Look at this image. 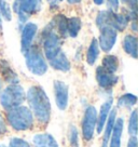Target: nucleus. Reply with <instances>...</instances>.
<instances>
[{"mask_svg": "<svg viewBox=\"0 0 138 147\" xmlns=\"http://www.w3.org/2000/svg\"><path fill=\"white\" fill-rule=\"evenodd\" d=\"M0 147H9V146H5V145H0Z\"/></svg>", "mask_w": 138, "mask_h": 147, "instance_id": "nucleus-36", "label": "nucleus"}, {"mask_svg": "<svg viewBox=\"0 0 138 147\" xmlns=\"http://www.w3.org/2000/svg\"><path fill=\"white\" fill-rule=\"evenodd\" d=\"M25 62L29 71L37 76H42L48 70V64L41 51L37 47H30L25 53Z\"/></svg>", "mask_w": 138, "mask_h": 147, "instance_id": "nucleus-6", "label": "nucleus"}, {"mask_svg": "<svg viewBox=\"0 0 138 147\" xmlns=\"http://www.w3.org/2000/svg\"><path fill=\"white\" fill-rule=\"evenodd\" d=\"M9 147H30V145L26 141L22 140V138H11V141H10Z\"/></svg>", "mask_w": 138, "mask_h": 147, "instance_id": "nucleus-28", "label": "nucleus"}, {"mask_svg": "<svg viewBox=\"0 0 138 147\" xmlns=\"http://www.w3.org/2000/svg\"><path fill=\"white\" fill-rule=\"evenodd\" d=\"M99 55V46L97 39L93 38L91 45L88 47V52H86V62L88 65H94L97 61V57Z\"/></svg>", "mask_w": 138, "mask_h": 147, "instance_id": "nucleus-22", "label": "nucleus"}, {"mask_svg": "<svg viewBox=\"0 0 138 147\" xmlns=\"http://www.w3.org/2000/svg\"><path fill=\"white\" fill-rule=\"evenodd\" d=\"M60 1H63V0H60Z\"/></svg>", "mask_w": 138, "mask_h": 147, "instance_id": "nucleus-39", "label": "nucleus"}, {"mask_svg": "<svg viewBox=\"0 0 138 147\" xmlns=\"http://www.w3.org/2000/svg\"><path fill=\"white\" fill-rule=\"evenodd\" d=\"M117 117V110L112 109L111 113H109V116H108V119L106 121V124H105V133H104V138H102V145L101 147H108V144H109V140H110L111 133H112V130H113V125H115V118Z\"/></svg>", "mask_w": 138, "mask_h": 147, "instance_id": "nucleus-18", "label": "nucleus"}, {"mask_svg": "<svg viewBox=\"0 0 138 147\" xmlns=\"http://www.w3.org/2000/svg\"><path fill=\"white\" fill-rule=\"evenodd\" d=\"M97 110L94 106H88L84 111L82 120V135L85 141H91L94 136L97 124Z\"/></svg>", "mask_w": 138, "mask_h": 147, "instance_id": "nucleus-8", "label": "nucleus"}, {"mask_svg": "<svg viewBox=\"0 0 138 147\" xmlns=\"http://www.w3.org/2000/svg\"><path fill=\"white\" fill-rule=\"evenodd\" d=\"M7 124H5V120L3 118L0 116V135H2V134H5L7 132Z\"/></svg>", "mask_w": 138, "mask_h": 147, "instance_id": "nucleus-30", "label": "nucleus"}, {"mask_svg": "<svg viewBox=\"0 0 138 147\" xmlns=\"http://www.w3.org/2000/svg\"><path fill=\"white\" fill-rule=\"evenodd\" d=\"M52 24L54 27L57 28L60 38L68 37V29H67V18L63 14H57L54 16Z\"/></svg>", "mask_w": 138, "mask_h": 147, "instance_id": "nucleus-20", "label": "nucleus"}, {"mask_svg": "<svg viewBox=\"0 0 138 147\" xmlns=\"http://www.w3.org/2000/svg\"><path fill=\"white\" fill-rule=\"evenodd\" d=\"M1 29H2V22H1V18H0V32H1Z\"/></svg>", "mask_w": 138, "mask_h": 147, "instance_id": "nucleus-35", "label": "nucleus"}, {"mask_svg": "<svg viewBox=\"0 0 138 147\" xmlns=\"http://www.w3.org/2000/svg\"><path fill=\"white\" fill-rule=\"evenodd\" d=\"M42 46L44 55L48 60L53 59L58 52L62 51V38L54 32V26L52 22L42 32Z\"/></svg>", "mask_w": 138, "mask_h": 147, "instance_id": "nucleus-4", "label": "nucleus"}, {"mask_svg": "<svg viewBox=\"0 0 138 147\" xmlns=\"http://www.w3.org/2000/svg\"><path fill=\"white\" fill-rule=\"evenodd\" d=\"M0 89H1V84H0Z\"/></svg>", "mask_w": 138, "mask_h": 147, "instance_id": "nucleus-38", "label": "nucleus"}, {"mask_svg": "<svg viewBox=\"0 0 138 147\" xmlns=\"http://www.w3.org/2000/svg\"><path fill=\"white\" fill-rule=\"evenodd\" d=\"M42 0H15L14 11L17 13L19 23H26L29 16L41 10Z\"/></svg>", "mask_w": 138, "mask_h": 147, "instance_id": "nucleus-7", "label": "nucleus"}, {"mask_svg": "<svg viewBox=\"0 0 138 147\" xmlns=\"http://www.w3.org/2000/svg\"><path fill=\"white\" fill-rule=\"evenodd\" d=\"M117 30L112 27L100 28V36L98 41V46L105 52H109L112 50L117 41Z\"/></svg>", "mask_w": 138, "mask_h": 147, "instance_id": "nucleus-9", "label": "nucleus"}, {"mask_svg": "<svg viewBox=\"0 0 138 147\" xmlns=\"http://www.w3.org/2000/svg\"><path fill=\"white\" fill-rule=\"evenodd\" d=\"M68 141L71 147H79V131L74 125H70L68 132Z\"/></svg>", "mask_w": 138, "mask_h": 147, "instance_id": "nucleus-26", "label": "nucleus"}, {"mask_svg": "<svg viewBox=\"0 0 138 147\" xmlns=\"http://www.w3.org/2000/svg\"><path fill=\"white\" fill-rule=\"evenodd\" d=\"M68 1V3H70V5H74V3H79L81 0H67Z\"/></svg>", "mask_w": 138, "mask_h": 147, "instance_id": "nucleus-33", "label": "nucleus"}, {"mask_svg": "<svg viewBox=\"0 0 138 147\" xmlns=\"http://www.w3.org/2000/svg\"><path fill=\"white\" fill-rule=\"evenodd\" d=\"M101 67L106 71L110 74H115L119 68V60L115 55H106L102 59Z\"/></svg>", "mask_w": 138, "mask_h": 147, "instance_id": "nucleus-21", "label": "nucleus"}, {"mask_svg": "<svg viewBox=\"0 0 138 147\" xmlns=\"http://www.w3.org/2000/svg\"><path fill=\"white\" fill-rule=\"evenodd\" d=\"M137 138L136 136H131V138L129 140V143H127V147H137Z\"/></svg>", "mask_w": 138, "mask_h": 147, "instance_id": "nucleus-31", "label": "nucleus"}, {"mask_svg": "<svg viewBox=\"0 0 138 147\" xmlns=\"http://www.w3.org/2000/svg\"><path fill=\"white\" fill-rule=\"evenodd\" d=\"M25 98V91L19 84H10L0 94V103L7 110L22 105Z\"/></svg>", "mask_w": 138, "mask_h": 147, "instance_id": "nucleus-5", "label": "nucleus"}, {"mask_svg": "<svg viewBox=\"0 0 138 147\" xmlns=\"http://www.w3.org/2000/svg\"><path fill=\"white\" fill-rule=\"evenodd\" d=\"M54 93H55L56 105L60 110H65L68 106L69 90L68 86L63 81H54Z\"/></svg>", "mask_w": 138, "mask_h": 147, "instance_id": "nucleus-10", "label": "nucleus"}, {"mask_svg": "<svg viewBox=\"0 0 138 147\" xmlns=\"http://www.w3.org/2000/svg\"><path fill=\"white\" fill-rule=\"evenodd\" d=\"M132 29H133L134 32H136V30H137V28H136V21H134L133 24H132Z\"/></svg>", "mask_w": 138, "mask_h": 147, "instance_id": "nucleus-34", "label": "nucleus"}, {"mask_svg": "<svg viewBox=\"0 0 138 147\" xmlns=\"http://www.w3.org/2000/svg\"><path fill=\"white\" fill-rule=\"evenodd\" d=\"M48 1H52V0H48Z\"/></svg>", "mask_w": 138, "mask_h": 147, "instance_id": "nucleus-37", "label": "nucleus"}, {"mask_svg": "<svg viewBox=\"0 0 138 147\" xmlns=\"http://www.w3.org/2000/svg\"><path fill=\"white\" fill-rule=\"evenodd\" d=\"M93 1H94V3H95V5H100L104 3V1H105V0H93Z\"/></svg>", "mask_w": 138, "mask_h": 147, "instance_id": "nucleus-32", "label": "nucleus"}, {"mask_svg": "<svg viewBox=\"0 0 138 147\" xmlns=\"http://www.w3.org/2000/svg\"><path fill=\"white\" fill-rule=\"evenodd\" d=\"M129 133L131 136L137 135V110H133L129 120Z\"/></svg>", "mask_w": 138, "mask_h": 147, "instance_id": "nucleus-25", "label": "nucleus"}, {"mask_svg": "<svg viewBox=\"0 0 138 147\" xmlns=\"http://www.w3.org/2000/svg\"><path fill=\"white\" fill-rule=\"evenodd\" d=\"M30 111L38 122L46 124L51 118V103L46 91L39 86L29 88L26 94Z\"/></svg>", "mask_w": 138, "mask_h": 147, "instance_id": "nucleus-1", "label": "nucleus"}, {"mask_svg": "<svg viewBox=\"0 0 138 147\" xmlns=\"http://www.w3.org/2000/svg\"><path fill=\"white\" fill-rule=\"evenodd\" d=\"M49 62H50L51 66L56 70L64 71V73L70 70V62L63 51L58 52L53 59L49 60Z\"/></svg>", "mask_w": 138, "mask_h": 147, "instance_id": "nucleus-14", "label": "nucleus"}, {"mask_svg": "<svg viewBox=\"0 0 138 147\" xmlns=\"http://www.w3.org/2000/svg\"><path fill=\"white\" fill-rule=\"evenodd\" d=\"M123 49L132 57L137 59V38L134 35H126L123 40Z\"/></svg>", "mask_w": 138, "mask_h": 147, "instance_id": "nucleus-19", "label": "nucleus"}, {"mask_svg": "<svg viewBox=\"0 0 138 147\" xmlns=\"http://www.w3.org/2000/svg\"><path fill=\"white\" fill-rule=\"evenodd\" d=\"M67 29H68V36L76 38L81 29V20L76 16L67 18Z\"/></svg>", "mask_w": 138, "mask_h": 147, "instance_id": "nucleus-23", "label": "nucleus"}, {"mask_svg": "<svg viewBox=\"0 0 138 147\" xmlns=\"http://www.w3.org/2000/svg\"><path fill=\"white\" fill-rule=\"evenodd\" d=\"M107 5H108V8H109L110 11L115 12L117 10L119 9L120 0H107Z\"/></svg>", "mask_w": 138, "mask_h": 147, "instance_id": "nucleus-29", "label": "nucleus"}, {"mask_svg": "<svg viewBox=\"0 0 138 147\" xmlns=\"http://www.w3.org/2000/svg\"><path fill=\"white\" fill-rule=\"evenodd\" d=\"M112 107V100H108L106 101L100 107V111H99V115H97V133H101L104 127L106 124V121L108 119V116Z\"/></svg>", "mask_w": 138, "mask_h": 147, "instance_id": "nucleus-15", "label": "nucleus"}, {"mask_svg": "<svg viewBox=\"0 0 138 147\" xmlns=\"http://www.w3.org/2000/svg\"><path fill=\"white\" fill-rule=\"evenodd\" d=\"M7 120L9 124L16 131L28 130L33 125V115L28 107L17 106L7 113Z\"/></svg>", "mask_w": 138, "mask_h": 147, "instance_id": "nucleus-2", "label": "nucleus"}, {"mask_svg": "<svg viewBox=\"0 0 138 147\" xmlns=\"http://www.w3.org/2000/svg\"><path fill=\"white\" fill-rule=\"evenodd\" d=\"M96 79L98 84L102 89H110L118 82V77L115 74H110L106 71L101 66L96 69Z\"/></svg>", "mask_w": 138, "mask_h": 147, "instance_id": "nucleus-12", "label": "nucleus"}, {"mask_svg": "<svg viewBox=\"0 0 138 147\" xmlns=\"http://www.w3.org/2000/svg\"><path fill=\"white\" fill-rule=\"evenodd\" d=\"M123 125H124L123 118L115 119L108 147H121V138H122V133H123Z\"/></svg>", "mask_w": 138, "mask_h": 147, "instance_id": "nucleus-13", "label": "nucleus"}, {"mask_svg": "<svg viewBox=\"0 0 138 147\" xmlns=\"http://www.w3.org/2000/svg\"><path fill=\"white\" fill-rule=\"evenodd\" d=\"M136 102H137L136 95H134L132 93H126V94H123L122 96L119 97L118 106L121 108H131L132 106L136 104Z\"/></svg>", "mask_w": 138, "mask_h": 147, "instance_id": "nucleus-24", "label": "nucleus"}, {"mask_svg": "<svg viewBox=\"0 0 138 147\" xmlns=\"http://www.w3.org/2000/svg\"><path fill=\"white\" fill-rule=\"evenodd\" d=\"M96 24L99 29L102 27H112L117 32H123L127 27L129 18L123 14H118L110 10H104L97 15Z\"/></svg>", "mask_w": 138, "mask_h": 147, "instance_id": "nucleus-3", "label": "nucleus"}, {"mask_svg": "<svg viewBox=\"0 0 138 147\" xmlns=\"http://www.w3.org/2000/svg\"><path fill=\"white\" fill-rule=\"evenodd\" d=\"M32 142L35 147H58L56 140L53 138V135L49 133L36 134Z\"/></svg>", "mask_w": 138, "mask_h": 147, "instance_id": "nucleus-17", "label": "nucleus"}, {"mask_svg": "<svg viewBox=\"0 0 138 147\" xmlns=\"http://www.w3.org/2000/svg\"><path fill=\"white\" fill-rule=\"evenodd\" d=\"M37 25L33 23H27L24 25L21 38V48L23 53H25L32 46V41L37 34Z\"/></svg>", "mask_w": 138, "mask_h": 147, "instance_id": "nucleus-11", "label": "nucleus"}, {"mask_svg": "<svg viewBox=\"0 0 138 147\" xmlns=\"http://www.w3.org/2000/svg\"><path fill=\"white\" fill-rule=\"evenodd\" d=\"M0 74L2 78L10 84H17L19 83V76L11 68L9 63L5 60L0 61Z\"/></svg>", "mask_w": 138, "mask_h": 147, "instance_id": "nucleus-16", "label": "nucleus"}, {"mask_svg": "<svg viewBox=\"0 0 138 147\" xmlns=\"http://www.w3.org/2000/svg\"><path fill=\"white\" fill-rule=\"evenodd\" d=\"M0 15L7 21L12 20V13H11V8L7 0H0Z\"/></svg>", "mask_w": 138, "mask_h": 147, "instance_id": "nucleus-27", "label": "nucleus"}]
</instances>
